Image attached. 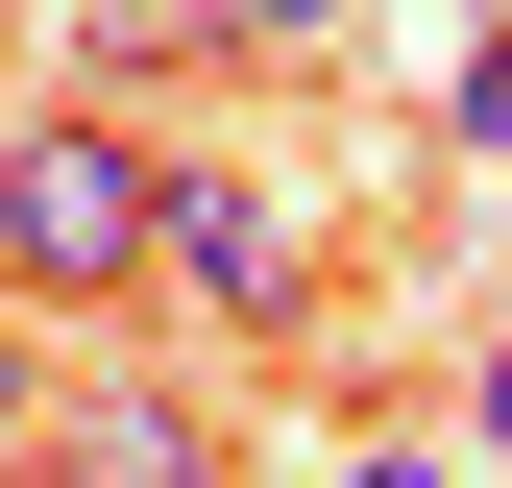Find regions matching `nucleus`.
<instances>
[{
	"label": "nucleus",
	"instance_id": "obj_1",
	"mask_svg": "<svg viewBox=\"0 0 512 488\" xmlns=\"http://www.w3.org/2000/svg\"><path fill=\"white\" fill-rule=\"evenodd\" d=\"M147 220H171V147L122 98H0V318L49 342L147 318Z\"/></svg>",
	"mask_w": 512,
	"mask_h": 488
},
{
	"label": "nucleus",
	"instance_id": "obj_2",
	"mask_svg": "<svg viewBox=\"0 0 512 488\" xmlns=\"http://www.w3.org/2000/svg\"><path fill=\"white\" fill-rule=\"evenodd\" d=\"M147 293H171V318H196L220 366H293L317 318H342V293H317V220H293V196H269L244 147H171V220H147Z\"/></svg>",
	"mask_w": 512,
	"mask_h": 488
},
{
	"label": "nucleus",
	"instance_id": "obj_3",
	"mask_svg": "<svg viewBox=\"0 0 512 488\" xmlns=\"http://www.w3.org/2000/svg\"><path fill=\"white\" fill-rule=\"evenodd\" d=\"M25 488H244V391L220 366H74Z\"/></svg>",
	"mask_w": 512,
	"mask_h": 488
},
{
	"label": "nucleus",
	"instance_id": "obj_4",
	"mask_svg": "<svg viewBox=\"0 0 512 488\" xmlns=\"http://www.w3.org/2000/svg\"><path fill=\"white\" fill-rule=\"evenodd\" d=\"M49 391H74V366H49V318H0V488H25V440H49Z\"/></svg>",
	"mask_w": 512,
	"mask_h": 488
},
{
	"label": "nucleus",
	"instance_id": "obj_5",
	"mask_svg": "<svg viewBox=\"0 0 512 488\" xmlns=\"http://www.w3.org/2000/svg\"><path fill=\"white\" fill-rule=\"evenodd\" d=\"M439 147H464V171H512V25L464 49V98H439Z\"/></svg>",
	"mask_w": 512,
	"mask_h": 488
},
{
	"label": "nucleus",
	"instance_id": "obj_6",
	"mask_svg": "<svg viewBox=\"0 0 512 488\" xmlns=\"http://www.w3.org/2000/svg\"><path fill=\"white\" fill-rule=\"evenodd\" d=\"M464 464H488V488H512V318H488V342H464Z\"/></svg>",
	"mask_w": 512,
	"mask_h": 488
},
{
	"label": "nucleus",
	"instance_id": "obj_7",
	"mask_svg": "<svg viewBox=\"0 0 512 488\" xmlns=\"http://www.w3.org/2000/svg\"><path fill=\"white\" fill-rule=\"evenodd\" d=\"M366 0H220V49H342Z\"/></svg>",
	"mask_w": 512,
	"mask_h": 488
},
{
	"label": "nucleus",
	"instance_id": "obj_8",
	"mask_svg": "<svg viewBox=\"0 0 512 488\" xmlns=\"http://www.w3.org/2000/svg\"><path fill=\"white\" fill-rule=\"evenodd\" d=\"M342 488H488V464H464V440H366Z\"/></svg>",
	"mask_w": 512,
	"mask_h": 488
},
{
	"label": "nucleus",
	"instance_id": "obj_9",
	"mask_svg": "<svg viewBox=\"0 0 512 488\" xmlns=\"http://www.w3.org/2000/svg\"><path fill=\"white\" fill-rule=\"evenodd\" d=\"M488 25H512V0H488Z\"/></svg>",
	"mask_w": 512,
	"mask_h": 488
}]
</instances>
